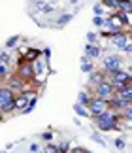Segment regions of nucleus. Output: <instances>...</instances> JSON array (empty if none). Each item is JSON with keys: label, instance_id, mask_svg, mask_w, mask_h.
Here are the masks:
<instances>
[{"label": "nucleus", "instance_id": "f257e3e1", "mask_svg": "<svg viewBox=\"0 0 132 153\" xmlns=\"http://www.w3.org/2000/svg\"><path fill=\"white\" fill-rule=\"evenodd\" d=\"M117 70H123V59L119 55L104 57V62H102V72H104V76H110L111 72H117Z\"/></svg>", "mask_w": 132, "mask_h": 153}, {"label": "nucleus", "instance_id": "f03ea898", "mask_svg": "<svg viewBox=\"0 0 132 153\" xmlns=\"http://www.w3.org/2000/svg\"><path fill=\"white\" fill-rule=\"evenodd\" d=\"M19 66H17V74L23 81H27V83H30V81L34 79V70H32V62L25 61V57H19Z\"/></svg>", "mask_w": 132, "mask_h": 153}, {"label": "nucleus", "instance_id": "7ed1b4c3", "mask_svg": "<svg viewBox=\"0 0 132 153\" xmlns=\"http://www.w3.org/2000/svg\"><path fill=\"white\" fill-rule=\"evenodd\" d=\"M106 81H110L111 87L115 89L119 85H130L132 78H130L128 72H125V70H117V72H111L110 76H106Z\"/></svg>", "mask_w": 132, "mask_h": 153}, {"label": "nucleus", "instance_id": "20e7f679", "mask_svg": "<svg viewBox=\"0 0 132 153\" xmlns=\"http://www.w3.org/2000/svg\"><path fill=\"white\" fill-rule=\"evenodd\" d=\"M113 93H115V91H113L111 83H110V81H106V79L94 87V97H96V98H102V100H106V102L113 97Z\"/></svg>", "mask_w": 132, "mask_h": 153}, {"label": "nucleus", "instance_id": "39448f33", "mask_svg": "<svg viewBox=\"0 0 132 153\" xmlns=\"http://www.w3.org/2000/svg\"><path fill=\"white\" fill-rule=\"evenodd\" d=\"M87 110H89V114H91V117H93V115H98V114H102V111H106L110 108H108L106 100L96 98V97H91V100H89V104H87Z\"/></svg>", "mask_w": 132, "mask_h": 153}, {"label": "nucleus", "instance_id": "423d86ee", "mask_svg": "<svg viewBox=\"0 0 132 153\" xmlns=\"http://www.w3.org/2000/svg\"><path fill=\"white\" fill-rule=\"evenodd\" d=\"M93 121L94 123H113V125H119L121 117H119L117 111H111V110H106L98 115H93Z\"/></svg>", "mask_w": 132, "mask_h": 153}, {"label": "nucleus", "instance_id": "0eeeda50", "mask_svg": "<svg viewBox=\"0 0 132 153\" xmlns=\"http://www.w3.org/2000/svg\"><path fill=\"white\" fill-rule=\"evenodd\" d=\"M6 87H8L10 91H13L15 95H19V93L27 91L28 83H27V81H23L19 76H13V78H10V79H8V85H6Z\"/></svg>", "mask_w": 132, "mask_h": 153}, {"label": "nucleus", "instance_id": "6e6552de", "mask_svg": "<svg viewBox=\"0 0 132 153\" xmlns=\"http://www.w3.org/2000/svg\"><path fill=\"white\" fill-rule=\"evenodd\" d=\"M127 106H130V102H127L125 98H121L119 95H115V93H113V97L108 100V108H110L111 111H117V114H119V111H123Z\"/></svg>", "mask_w": 132, "mask_h": 153}, {"label": "nucleus", "instance_id": "1a4fd4ad", "mask_svg": "<svg viewBox=\"0 0 132 153\" xmlns=\"http://www.w3.org/2000/svg\"><path fill=\"white\" fill-rule=\"evenodd\" d=\"M15 100V93L13 91H10L8 87H0V111H2L4 106H8L10 102H13Z\"/></svg>", "mask_w": 132, "mask_h": 153}, {"label": "nucleus", "instance_id": "9d476101", "mask_svg": "<svg viewBox=\"0 0 132 153\" xmlns=\"http://www.w3.org/2000/svg\"><path fill=\"white\" fill-rule=\"evenodd\" d=\"M30 97H34L32 91H23V93H19V95H15V100H13L15 110H25V106L28 104V98Z\"/></svg>", "mask_w": 132, "mask_h": 153}, {"label": "nucleus", "instance_id": "9b49d317", "mask_svg": "<svg viewBox=\"0 0 132 153\" xmlns=\"http://www.w3.org/2000/svg\"><path fill=\"white\" fill-rule=\"evenodd\" d=\"M128 34H130V32H117L115 36L111 38V44L115 45L117 49H123L125 45H127V44L130 42V36H128Z\"/></svg>", "mask_w": 132, "mask_h": 153}, {"label": "nucleus", "instance_id": "f8f14e48", "mask_svg": "<svg viewBox=\"0 0 132 153\" xmlns=\"http://www.w3.org/2000/svg\"><path fill=\"white\" fill-rule=\"evenodd\" d=\"M104 25L108 27V30H113V32H123V23L117 19V15H111L104 21Z\"/></svg>", "mask_w": 132, "mask_h": 153}, {"label": "nucleus", "instance_id": "ddd939ff", "mask_svg": "<svg viewBox=\"0 0 132 153\" xmlns=\"http://www.w3.org/2000/svg\"><path fill=\"white\" fill-rule=\"evenodd\" d=\"M85 57L87 59H98V57H102V49L96 44H87L85 45Z\"/></svg>", "mask_w": 132, "mask_h": 153}, {"label": "nucleus", "instance_id": "4468645a", "mask_svg": "<svg viewBox=\"0 0 132 153\" xmlns=\"http://www.w3.org/2000/svg\"><path fill=\"white\" fill-rule=\"evenodd\" d=\"M104 79H106V76H104V72H102V70H93V72L89 74V81H91L94 87H96L98 83H102Z\"/></svg>", "mask_w": 132, "mask_h": 153}, {"label": "nucleus", "instance_id": "2eb2a0df", "mask_svg": "<svg viewBox=\"0 0 132 153\" xmlns=\"http://www.w3.org/2000/svg\"><path fill=\"white\" fill-rule=\"evenodd\" d=\"M47 68V62L45 61H42V59H36V61L32 62V70H34V79L38 78V76L44 72V70Z\"/></svg>", "mask_w": 132, "mask_h": 153}, {"label": "nucleus", "instance_id": "dca6fc26", "mask_svg": "<svg viewBox=\"0 0 132 153\" xmlns=\"http://www.w3.org/2000/svg\"><path fill=\"white\" fill-rule=\"evenodd\" d=\"M23 57H25V61H28V62H34L36 59H40V49H36V48L25 49V53H23Z\"/></svg>", "mask_w": 132, "mask_h": 153}, {"label": "nucleus", "instance_id": "f3484780", "mask_svg": "<svg viewBox=\"0 0 132 153\" xmlns=\"http://www.w3.org/2000/svg\"><path fill=\"white\" fill-rule=\"evenodd\" d=\"M96 128L100 132H110V131H119V125H113V123H94Z\"/></svg>", "mask_w": 132, "mask_h": 153}, {"label": "nucleus", "instance_id": "a211bd4d", "mask_svg": "<svg viewBox=\"0 0 132 153\" xmlns=\"http://www.w3.org/2000/svg\"><path fill=\"white\" fill-rule=\"evenodd\" d=\"M94 70V66H93V62H91V59H87L85 55L81 57V72H85V74H91Z\"/></svg>", "mask_w": 132, "mask_h": 153}, {"label": "nucleus", "instance_id": "6ab92c4d", "mask_svg": "<svg viewBox=\"0 0 132 153\" xmlns=\"http://www.w3.org/2000/svg\"><path fill=\"white\" fill-rule=\"evenodd\" d=\"M117 10L125 11V13H130L132 11V2L130 0H117Z\"/></svg>", "mask_w": 132, "mask_h": 153}, {"label": "nucleus", "instance_id": "aec40b11", "mask_svg": "<svg viewBox=\"0 0 132 153\" xmlns=\"http://www.w3.org/2000/svg\"><path fill=\"white\" fill-rule=\"evenodd\" d=\"M74 111H76V114L77 115H79V117H91V114H89V110L85 108V106H81V104H74Z\"/></svg>", "mask_w": 132, "mask_h": 153}, {"label": "nucleus", "instance_id": "412c9836", "mask_svg": "<svg viewBox=\"0 0 132 153\" xmlns=\"http://www.w3.org/2000/svg\"><path fill=\"white\" fill-rule=\"evenodd\" d=\"M89 100H91V95H89L87 91H81L79 95H77V104L85 106V108H87V104H89Z\"/></svg>", "mask_w": 132, "mask_h": 153}, {"label": "nucleus", "instance_id": "4be33fe9", "mask_svg": "<svg viewBox=\"0 0 132 153\" xmlns=\"http://www.w3.org/2000/svg\"><path fill=\"white\" fill-rule=\"evenodd\" d=\"M115 15H117V19L123 23V27H125V25L130 27V13H125V11H119V10H117Z\"/></svg>", "mask_w": 132, "mask_h": 153}, {"label": "nucleus", "instance_id": "5701e85b", "mask_svg": "<svg viewBox=\"0 0 132 153\" xmlns=\"http://www.w3.org/2000/svg\"><path fill=\"white\" fill-rule=\"evenodd\" d=\"M36 102H38V97H30V100H28V104L25 106V110H21V114H30V111L34 110V106H36Z\"/></svg>", "mask_w": 132, "mask_h": 153}, {"label": "nucleus", "instance_id": "b1692460", "mask_svg": "<svg viewBox=\"0 0 132 153\" xmlns=\"http://www.w3.org/2000/svg\"><path fill=\"white\" fill-rule=\"evenodd\" d=\"M57 149H59V153H68L70 151V142H66V140H64V142H61V144L57 146Z\"/></svg>", "mask_w": 132, "mask_h": 153}, {"label": "nucleus", "instance_id": "393cba45", "mask_svg": "<svg viewBox=\"0 0 132 153\" xmlns=\"http://www.w3.org/2000/svg\"><path fill=\"white\" fill-rule=\"evenodd\" d=\"M70 19H72V13H64L62 17H59L57 25H59V27H62V25H66V23H70Z\"/></svg>", "mask_w": 132, "mask_h": 153}, {"label": "nucleus", "instance_id": "a878e982", "mask_svg": "<svg viewBox=\"0 0 132 153\" xmlns=\"http://www.w3.org/2000/svg\"><path fill=\"white\" fill-rule=\"evenodd\" d=\"M17 42H19V36H13V38H10L8 42H6V49H11V48H13V45H15Z\"/></svg>", "mask_w": 132, "mask_h": 153}, {"label": "nucleus", "instance_id": "bb28decb", "mask_svg": "<svg viewBox=\"0 0 132 153\" xmlns=\"http://www.w3.org/2000/svg\"><path fill=\"white\" fill-rule=\"evenodd\" d=\"M104 8H115L117 10V0H102Z\"/></svg>", "mask_w": 132, "mask_h": 153}, {"label": "nucleus", "instance_id": "cd10ccee", "mask_svg": "<svg viewBox=\"0 0 132 153\" xmlns=\"http://www.w3.org/2000/svg\"><path fill=\"white\" fill-rule=\"evenodd\" d=\"M11 62V59L8 53H0V64H10Z\"/></svg>", "mask_w": 132, "mask_h": 153}, {"label": "nucleus", "instance_id": "c85d7f7f", "mask_svg": "<svg viewBox=\"0 0 132 153\" xmlns=\"http://www.w3.org/2000/svg\"><path fill=\"white\" fill-rule=\"evenodd\" d=\"M44 153H59V149H57V146L47 144V146H45V149H44Z\"/></svg>", "mask_w": 132, "mask_h": 153}, {"label": "nucleus", "instance_id": "c756f323", "mask_svg": "<svg viewBox=\"0 0 132 153\" xmlns=\"http://www.w3.org/2000/svg\"><path fill=\"white\" fill-rule=\"evenodd\" d=\"M104 21H106V19H102L100 15H94V17H93V23H94L96 27H104Z\"/></svg>", "mask_w": 132, "mask_h": 153}, {"label": "nucleus", "instance_id": "7c9ffc66", "mask_svg": "<svg viewBox=\"0 0 132 153\" xmlns=\"http://www.w3.org/2000/svg\"><path fill=\"white\" fill-rule=\"evenodd\" d=\"M113 144H115V148H117V149H123L125 146H127V144H125V140H123V138H115V142H113Z\"/></svg>", "mask_w": 132, "mask_h": 153}, {"label": "nucleus", "instance_id": "2f4dec72", "mask_svg": "<svg viewBox=\"0 0 132 153\" xmlns=\"http://www.w3.org/2000/svg\"><path fill=\"white\" fill-rule=\"evenodd\" d=\"M102 11H104V6H102V4H96V6H94V15H100V17H102Z\"/></svg>", "mask_w": 132, "mask_h": 153}, {"label": "nucleus", "instance_id": "473e14b6", "mask_svg": "<svg viewBox=\"0 0 132 153\" xmlns=\"http://www.w3.org/2000/svg\"><path fill=\"white\" fill-rule=\"evenodd\" d=\"M87 42L89 44H94V42H96V34H94V32H89L87 34Z\"/></svg>", "mask_w": 132, "mask_h": 153}, {"label": "nucleus", "instance_id": "72a5a7b5", "mask_svg": "<svg viewBox=\"0 0 132 153\" xmlns=\"http://www.w3.org/2000/svg\"><path fill=\"white\" fill-rule=\"evenodd\" d=\"M42 138H44L45 142H51V140H53V132H44V134H42Z\"/></svg>", "mask_w": 132, "mask_h": 153}, {"label": "nucleus", "instance_id": "f704fd0d", "mask_svg": "<svg viewBox=\"0 0 132 153\" xmlns=\"http://www.w3.org/2000/svg\"><path fill=\"white\" fill-rule=\"evenodd\" d=\"M6 72H8V68H6V64H0V78H4Z\"/></svg>", "mask_w": 132, "mask_h": 153}, {"label": "nucleus", "instance_id": "c9c22d12", "mask_svg": "<svg viewBox=\"0 0 132 153\" xmlns=\"http://www.w3.org/2000/svg\"><path fill=\"white\" fill-rule=\"evenodd\" d=\"M93 138H94V140H96V142H98V144H102V146H106V140H102V138L98 136V134H93Z\"/></svg>", "mask_w": 132, "mask_h": 153}, {"label": "nucleus", "instance_id": "e433bc0d", "mask_svg": "<svg viewBox=\"0 0 132 153\" xmlns=\"http://www.w3.org/2000/svg\"><path fill=\"white\" fill-rule=\"evenodd\" d=\"M68 153H87V149H83V148H74V149L68 151Z\"/></svg>", "mask_w": 132, "mask_h": 153}, {"label": "nucleus", "instance_id": "4c0bfd02", "mask_svg": "<svg viewBox=\"0 0 132 153\" xmlns=\"http://www.w3.org/2000/svg\"><path fill=\"white\" fill-rule=\"evenodd\" d=\"M123 51H125V53H130V51H132V44L128 42V44H127V45L123 48Z\"/></svg>", "mask_w": 132, "mask_h": 153}, {"label": "nucleus", "instance_id": "58836bf2", "mask_svg": "<svg viewBox=\"0 0 132 153\" xmlns=\"http://www.w3.org/2000/svg\"><path fill=\"white\" fill-rule=\"evenodd\" d=\"M38 149H40V146H38V144H32V146H30V151H32V153H36Z\"/></svg>", "mask_w": 132, "mask_h": 153}, {"label": "nucleus", "instance_id": "ea45409f", "mask_svg": "<svg viewBox=\"0 0 132 153\" xmlns=\"http://www.w3.org/2000/svg\"><path fill=\"white\" fill-rule=\"evenodd\" d=\"M0 121H2V115H0Z\"/></svg>", "mask_w": 132, "mask_h": 153}, {"label": "nucleus", "instance_id": "a19ab883", "mask_svg": "<svg viewBox=\"0 0 132 153\" xmlns=\"http://www.w3.org/2000/svg\"><path fill=\"white\" fill-rule=\"evenodd\" d=\"M2 153H8V151H2Z\"/></svg>", "mask_w": 132, "mask_h": 153}, {"label": "nucleus", "instance_id": "79ce46f5", "mask_svg": "<svg viewBox=\"0 0 132 153\" xmlns=\"http://www.w3.org/2000/svg\"><path fill=\"white\" fill-rule=\"evenodd\" d=\"M87 153H91V151H87Z\"/></svg>", "mask_w": 132, "mask_h": 153}]
</instances>
